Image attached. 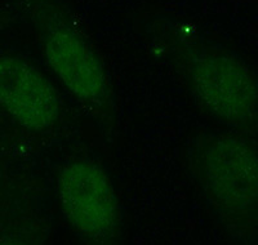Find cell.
Returning a JSON list of instances; mask_svg holds the SVG:
<instances>
[{
	"mask_svg": "<svg viewBox=\"0 0 258 245\" xmlns=\"http://www.w3.org/2000/svg\"><path fill=\"white\" fill-rule=\"evenodd\" d=\"M153 48L203 117L258 140V73L241 57L172 25L154 30Z\"/></svg>",
	"mask_w": 258,
	"mask_h": 245,
	"instance_id": "6da1fadb",
	"label": "cell"
},
{
	"mask_svg": "<svg viewBox=\"0 0 258 245\" xmlns=\"http://www.w3.org/2000/svg\"><path fill=\"white\" fill-rule=\"evenodd\" d=\"M182 169L203 205L236 241L258 239V140L199 128L182 145Z\"/></svg>",
	"mask_w": 258,
	"mask_h": 245,
	"instance_id": "7a4b0ae2",
	"label": "cell"
},
{
	"mask_svg": "<svg viewBox=\"0 0 258 245\" xmlns=\"http://www.w3.org/2000/svg\"><path fill=\"white\" fill-rule=\"evenodd\" d=\"M26 9L48 70L114 146L119 108L100 49L62 0H27Z\"/></svg>",
	"mask_w": 258,
	"mask_h": 245,
	"instance_id": "3957f363",
	"label": "cell"
},
{
	"mask_svg": "<svg viewBox=\"0 0 258 245\" xmlns=\"http://www.w3.org/2000/svg\"><path fill=\"white\" fill-rule=\"evenodd\" d=\"M59 209L79 245H125L120 200L109 172L85 154L64 159L56 173Z\"/></svg>",
	"mask_w": 258,
	"mask_h": 245,
	"instance_id": "277c9868",
	"label": "cell"
},
{
	"mask_svg": "<svg viewBox=\"0 0 258 245\" xmlns=\"http://www.w3.org/2000/svg\"><path fill=\"white\" fill-rule=\"evenodd\" d=\"M0 110L22 131L44 140L57 137L68 122L57 85L18 54H0Z\"/></svg>",
	"mask_w": 258,
	"mask_h": 245,
	"instance_id": "5b68a950",
	"label": "cell"
},
{
	"mask_svg": "<svg viewBox=\"0 0 258 245\" xmlns=\"http://www.w3.org/2000/svg\"><path fill=\"white\" fill-rule=\"evenodd\" d=\"M50 223L47 217L34 219L24 231L0 237V245H45L49 236Z\"/></svg>",
	"mask_w": 258,
	"mask_h": 245,
	"instance_id": "8992f818",
	"label": "cell"
}]
</instances>
